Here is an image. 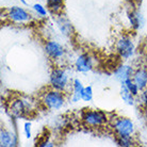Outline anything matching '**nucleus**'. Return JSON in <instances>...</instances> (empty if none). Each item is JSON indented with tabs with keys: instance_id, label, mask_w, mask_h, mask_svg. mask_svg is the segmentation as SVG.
<instances>
[{
	"instance_id": "1",
	"label": "nucleus",
	"mask_w": 147,
	"mask_h": 147,
	"mask_svg": "<svg viewBox=\"0 0 147 147\" xmlns=\"http://www.w3.org/2000/svg\"><path fill=\"white\" fill-rule=\"evenodd\" d=\"M73 79L69 70L62 65H55L49 74V86L51 88L69 94Z\"/></svg>"
},
{
	"instance_id": "2",
	"label": "nucleus",
	"mask_w": 147,
	"mask_h": 147,
	"mask_svg": "<svg viewBox=\"0 0 147 147\" xmlns=\"http://www.w3.org/2000/svg\"><path fill=\"white\" fill-rule=\"evenodd\" d=\"M34 110L32 101L26 97H17L9 103V112L14 119H26Z\"/></svg>"
},
{
	"instance_id": "3",
	"label": "nucleus",
	"mask_w": 147,
	"mask_h": 147,
	"mask_svg": "<svg viewBox=\"0 0 147 147\" xmlns=\"http://www.w3.org/2000/svg\"><path fill=\"white\" fill-rule=\"evenodd\" d=\"M66 93L50 88L49 90L43 93L40 102L43 103V106L49 111L60 110L64 107V105L66 102Z\"/></svg>"
},
{
	"instance_id": "4",
	"label": "nucleus",
	"mask_w": 147,
	"mask_h": 147,
	"mask_svg": "<svg viewBox=\"0 0 147 147\" xmlns=\"http://www.w3.org/2000/svg\"><path fill=\"white\" fill-rule=\"evenodd\" d=\"M115 52L123 61H129L136 55V47L133 38L128 34H123L115 42Z\"/></svg>"
},
{
	"instance_id": "5",
	"label": "nucleus",
	"mask_w": 147,
	"mask_h": 147,
	"mask_svg": "<svg viewBox=\"0 0 147 147\" xmlns=\"http://www.w3.org/2000/svg\"><path fill=\"white\" fill-rule=\"evenodd\" d=\"M81 121L88 128H100L109 123L110 118L106 112L95 109H86L81 113Z\"/></svg>"
},
{
	"instance_id": "6",
	"label": "nucleus",
	"mask_w": 147,
	"mask_h": 147,
	"mask_svg": "<svg viewBox=\"0 0 147 147\" xmlns=\"http://www.w3.org/2000/svg\"><path fill=\"white\" fill-rule=\"evenodd\" d=\"M5 17L14 25L25 26L33 20V15L22 5H11L5 10Z\"/></svg>"
},
{
	"instance_id": "7",
	"label": "nucleus",
	"mask_w": 147,
	"mask_h": 147,
	"mask_svg": "<svg viewBox=\"0 0 147 147\" xmlns=\"http://www.w3.org/2000/svg\"><path fill=\"white\" fill-rule=\"evenodd\" d=\"M111 128L115 136H133L136 133V125L131 118L117 116L111 121Z\"/></svg>"
},
{
	"instance_id": "8",
	"label": "nucleus",
	"mask_w": 147,
	"mask_h": 147,
	"mask_svg": "<svg viewBox=\"0 0 147 147\" xmlns=\"http://www.w3.org/2000/svg\"><path fill=\"white\" fill-rule=\"evenodd\" d=\"M44 51L49 60L52 61L55 65L62 62L66 57V49L60 42L55 40H47L44 43Z\"/></svg>"
},
{
	"instance_id": "9",
	"label": "nucleus",
	"mask_w": 147,
	"mask_h": 147,
	"mask_svg": "<svg viewBox=\"0 0 147 147\" xmlns=\"http://www.w3.org/2000/svg\"><path fill=\"white\" fill-rule=\"evenodd\" d=\"M74 69L79 74H88L95 68V58L90 52H81L74 60Z\"/></svg>"
},
{
	"instance_id": "10",
	"label": "nucleus",
	"mask_w": 147,
	"mask_h": 147,
	"mask_svg": "<svg viewBox=\"0 0 147 147\" xmlns=\"http://www.w3.org/2000/svg\"><path fill=\"white\" fill-rule=\"evenodd\" d=\"M53 20H55V26H57L58 30L60 31V33L62 34L63 36L65 37L74 36V34H75V28H74L71 22L63 13L55 15Z\"/></svg>"
},
{
	"instance_id": "11",
	"label": "nucleus",
	"mask_w": 147,
	"mask_h": 147,
	"mask_svg": "<svg viewBox=\"0 0 147 147\" xmlns=\"http://www.w3.org/2000/svg\"><path fill=\"white\" fill-rule=\"evenodd\" d=\"M127 19H128L129 26H130L131 30L134 32L142 30L146 24V19L144 17V15L138 9H131L127 13Z\"/></svg>"
},
{
	"instance_id": "12",
	"label": "nucleus",
	"mask_w": 147,
	"mask_h": 147,
	"mask_svg": "<svg viewBox=\"0 0 147 147\" xmlns=\"http://www.w3.org/2000/svg\"><path fill=\"white\" fill-rule=\"evenodd\" d=\"M133 71H134V68L132 65L127 63H121L114 68L113 77L119 83H125L128 79L132 78Z\"/></svg>"
},
{
	"instance_id": "13",
	"label": "nucleus",
	"mask_w": 147,
	"mask_h": 147,
	"mask_svg": "<svg viewBox=\"0 0 147 147\" xmlns=\"http://www.w3.org/2000/svg\"><path fill=\"white\" fill-rule=\"evenodd\" d=\"M18 145V136L13 130L7 127L0 129V146L1 147H15Z\"/></svg>"
},
{
	"instance_id": "14",
	"label": "nucleus",
	"mask_w": 147,
	"mask_h": 147,
	"mask_svg": "<svg viewBox=\"0 0 147 147\" xmlns=\"http://www.w3.org/2000/svg\"><path fill=\"white\" fill-rule=\"evenodd\" d=\"M84 88V85L79 78H74L71 83V90H70L69 99L73 103H78L82 101V91Z\"/></svg>"
},
{
	"instance_id": "15",
	"label": "nucleus",
	"mask_w": 147,
	"mask_h": 147,
	"mask_svg": "<svg viewBox=\"0 0 147 147\" xmlns=\"http://www.w3.org/2000/svg\"><path fill=\"white\" fill-rule=\"evenodd\" d=\"M132 80L134 81L141 91L147 88V68L146 67H138L134 69L132 75Z\"/></svg>"
},
{
	"instance_id": "16",
	"label": "nucleus",
	"mask_w": 147,
	"mask_h": 147,
	"mask_svg": "<svg viewBox=\"0 0 147 147\" xmlns=\"http://www.w3.org/2000/svg\"><path fill=\"white\" fill-rule=\"evenodd\" d=\"M119 96H121V100L124 101L125 105L130 106V107H134V106H136V97L129 91L128 88H127L125 83H121V88H119Z\"/></svg>"
},
{
	"instance_id": "17",
	"label": "nucleus",
	"mask_w": 147,
	"mask_h": 147,
	"mask_svg": "<svg viewBox=\"0 0 147 147\" xmlns=\"http://www.w3.org/2000/svg\"><path fill=\"white\" fill-rule=\"evenodd\" d=\"M46 7L51 14H61L64 11L65 1L64 0H46Z\"/></svg>"
},
{
	"instance_id": "18",
	"label": "nucleus",
	"mask_w": 147,
	"mask_h": 147,
	"mask_svg": "<svg viewBox=\"0 0 147 147\" xmlns=\"http://www.w3.org/2000/svg\"><path fill=\"white\" fill-rule=\"evenodd\" d=\"M31 7H32V11L34 12V14L37 15L40 18H46L48 16V14L50 13L49 10L47 9V7L44 5V4L40 3V2H36V3L32 4Z\"/></svg>"
},
{
	"instance_id": "19",
	"label": "nucleus",
	"mask_w": 147,
	"mask_h": 147,
	"mask_svg": "<svg viewBox=\"0 0 147 147\" xmlns=\"http://www.w3.org/2000/svg\"><path fill=\"white\" fill-rule=\"evenodd\" d=\"M115 143L119 147H131L134 145V140L133 136H115Z\"/></svg>"
},
{
	"instance_id": "20",
	"label": "nucleus",
	"mask_w": 147,
	"mask_h": 147,
	"mask_svg": "<svg viewBox=\"0 0 147 147\" xmlns=\"http://www.w3.org/2000/svg\"><path fill=\"white\" fill-rule=\"evenodd\" d=\"M93 95H94V91H93L92 85H86V86H84L83 91H82V101H84V102H91L93 100Z\"/></svg>"
},
{
	"instance_id": "21",
	"label": "nucleus",
	"mask_w": 147,
	"mask_h": 147,
	"mask_svg": "<svg viewBox=\"0 0 147 147\" xmlns=\"http://www.w3.org/2000/svg\"><path fill=\"white\" fill-rule=\"evenodd\" d=\"M125 84H126V86H127V88H128L129 91H130V92L132 93L133 95L138 98L139 95H140V93H141V90H140V88L134 83V81L132 80V78H130V79H128V80L126 81Z\"/></svg>"
},
{
	"instance_id": "22",
	"label": "nucleus",
	"mask_w": 147,
	"mask_h": 147,
	"mask_svg": "<svg viewBox=\"0 0 147 147\" xmlns=\"http://www.w3.org/2000/svg\"><path fill=\"white\" fill-rule=\"evenodd\" d=\"M22 134L26 140H30L32 138V123L30 121H26L22 125Z\"/></svg>"
},
{
	"instance_id": "23",
	"label": "nucleus",
	"mask_w": 147,
	"mask_h": 147,
	"mask_svg": "<svg viewBox=\"0 0 147 147\" xmlns=\"http://www.w3.org/2000/svg\"><path fill=\"white\" fill-rule=\"evenodd\" d=\"M139 97H140V103L142 108L147 110V88H144L143 91H141Z\"/></svg>"
},
{
	"instance_id": "24",
	"label": "nucleus",
	"mask_w": 147,
	"mask_h": 147,
	"mask_svg": "<svg viewBox=\"0 0 147 147\" xmlns=\"http://www.w3.org/2000/svg\"><path fill=\"white\" fill-rule=\"evenodd\" d=\"M55 144L50 141L49 139H45L43 141H40L38 143L36 144V146H40V147H55Z\"/></svg>"
},
{
	"instance_id": "25",
	"label": "nucleus",
	"mask_w": 147,
	"mask_h": 147,
	"mask_svg": "<svg viewBox=\"0 0 147 147\" xmlns=\"http://www.w3.org/2000/svg\"><path fill=\"white\" fill-rule=\"evenodd\" d=\"M16 1H20V3L24 4L25 7H28V5H29V2H27L26 0H16Z\"/></svg>"
},
{
	"instance_id": "26",
	"label": "nucleus",
	"mask_w": 147,
	"mask_h": 147,
	"mask_svg": "<svg viewBox=\"0 0 147 147\" xmlns=\"http://www.w3.org/2000/svg\"><path fill=\"white\" fill-rule=\"evenodd\" d=\"M146 49H147V42H146Z\"/></svg>"
}]
</instances>
